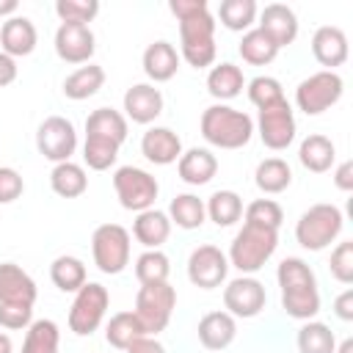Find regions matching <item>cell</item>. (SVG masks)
I'll return each mask as SVG.
<instances>
[{"label": "cell", "mask_w": 353, "mask_h": 353, "mask_svg": "<svg viewBox=\"0 0 353 353\" xmlns=\"http://www.w3.org/2000/svg\"><path fill=\"white\" fill-rule=\"evenodd\" d=\"M259 30L281 50V47L292 44L295 36H298V17H295V11H292L290 6H284V3H270V6H265L262 14H259Z\"/></svg>", "instance_id": "obj_16"}, {"label": "cell", "mask_w": 353, "mask_h": 353, "mask_svg": "<svg viewBox=\"0 0 353 353\" xmlns=\"http://www.w3.org/2000/svg\"><path fill=\"white\" fill-rule=\"evenodd\" d=\"M19 3L17 0H0V17H17Z\"/></svg>", "instance_id": "obj_52"}, {"label": "cell", "mask_w": 353, "mask_h": 353, "mask_svg": "<svg viewBox=\"0 0 353 353\" xmlns=\"http://www.w3.org/2000/svg\"><path fill=\"white\" fill-rule=\"evenodd\" d=\"M243 85H245L243 69L234 66V63H229V61L212 66L210 74H207V91H210L215 99H221V102H223V99H234V97L243 91Z\"/></svg>", "instance_id": "obj_29"}, {"label": "cell", "mask_w": 353, "mask_h": 353, "mask_svg": "<svg viewBox=\"0 0 353 353\" xmlns=\"http://www.w3.org/2000/svg\"><path fill=\"white\" fill-rule=\"evenodd\" d=\"M328 268L339 284H353V240H345L331 251Z\"/></svg>", "instance_id": "obj_45"}, {"label": "cell", "mask_w": 353, "mask_h": 353, "mask_svg": "<svg viewBox=\"0 0 353 353\" xmlns=\"http://www.w3.org/2000/svg\"><path fill=\"white\" fill-rule=\"evenodd\" d=\"M298 160L306 171L312 174H325L334 160H336V146L331 143V138L314 132V135H306L301 141V149H298Z\"/></svg>", "instance_id": "obj_26"}, {"label": "cell", "mask_w": 353, "mask_h": 353, "mask_svg": "<svg viewBox=\"0 0 353 353\" xmlns=\"http://www.w3.org/2000/svg\"><path fill=\"white\" fill-rule=\"evenodd\" d=\"M265 287L262 281H256L254 276H240V279H232L226 287H223V306L232 317H256L262 309H265Z\"/></svg>", "instance_id": "obj_14"}, {"label": "cell", "mask_w": 353, "mask_h": 353, "mask_svg": "<svg viewBox=\"0 0 353 353\" xmlns=\"http://www.w3.org/2000/svg\"><path fill=\"white\" fill-rule=\"evenodd\" d=\"M334 185L342 190V193H350L353 190V160H345L336 165L334 171Z\"/></svg>", "instance_id": "obj_48"}, {"label": "cell", "mask_w": 353, "mask_h": 353, "mask_svg": "<svg viewBox=\"0 0 353 353\" xmlns=\"http://www.w3.org/2000/svg\"><path fill=\"white\" fill-rule=\"evenodd\" d=\"M201 135L218 149H243L254 135V119L243 110L215 102L201 113Z\"/></svg>", "instance_id": "obj_3"}, {"label": "cell", "mask_w": 353, "mask_h": 353, "mask_svg": "<svg viewBox=\"0 0 353 353\" xmlns=\"http://www.w3.org/2000/svg\"><path fill=\"white\" fill-rule=\"evenodd\" d=\"M113 190H116L119 204L124 210L143 212L154 204V199L160 193V185L149 171H143L138 165H121L113 174Z\"/></svg>", "instance_id": "obj_9"}, {"label": "cell", "mask_w": 353, "mask_h": 353, "mask_svg": "<svg viewBox=\"0 0 353 353\" xmlns=\"http://www.w3.org/2000/svg\"><path fill=\"white\" fill-rule=\"evenodd\" d=\"M14 80H17V61L0 50V88L11 85Z\"/></svg>", "instance_id": "obj_50"}, {"label": "cell", "mask_w": 353, "mask_h": 353, "mask_svg": "<svg viewBox=\"0 0 353 353\" xmlns=\"http://www.w3.org/2000/svg\"><path fill=\"white\" fill-rule=\"evenodd\" d=\"M138 336H146V334H143V325L135 317V312H116L105 325V339L116 350H127Z\"/></svg>", "instance_id": "obj_32"}, {"label": "cell", "mask_w": 353, "mask_h": 353, "mask_svg": "<svg viewBox=\"0 0 353 353\" xmlns=\"http://www.w3.org/2000/svg\"><path fill=\"white\" fill-rule=\"evenodd\" d=\"M108 306H110L108 287H102L99 281H85L74 292V301L69 309V331H74L77 336H91L102 325Z\"/></svg>", "instance_id": "obj_7"}, {"label": "cell", "mask_w": 353, "mask_h": 353, "mask_svg": "<svg viewBox=\"0 0 353 353\" xmlns=\"http://www.w3.org/2000/svg\"><path fill=\"white\" fill-rule=\"evenodd\" d=\"M33 323V306L25 303H0V325L8 331L28 328Z\"/></svg>", "instance_id": "obj_46"}, {"label": "cell", "mask_w": 353, "mask_h": 353, "mask_svg": "<svg viewBox=\"0 0 353 353\" xmlns=\"http://www.w3.org/2000/svg\"><path fill=\"white\" fill-rule=\"evenodd\" d=\"M334 353H353V339H345Z\"/></svg>", "instance_id": "obj_54"}, {"label": "cell", "mask_w": 353, "mask_h": 353, "mask_svg": "<svg viewBox=\"0 0 353 353\" xmlns=\"http://www.w3.org/2000/svg\"><path fill=\"white\" fill-rule=\"evenodd\" d=\"M36 149L41 157L52 163H66L77 149V132L74 124L63 116H50L36 130Z\"/></svg>", "instance_id": "obj_11"}, {"label": "cell", "mask_w": 353, "mask_h": 353, "mask_svg": "<svg viewBox=\"0 0 353 353\" xmlns=\"http://www.w3.org/2000/svg\"><path fill=\"white\" fill-rule=\"evenodd\" d=\"M204 218H207L204 201L193 193H179L168 204V221L176 223L179 229H199L204 223Z\"/></svg>", "instance_id": "obj_34"}, {"label": "cell", "mask_w": 353, "mask_h": 353, "mask_svg": "<svg viewBox=\"0 0 353 353\" xmlns=\"http://www.w3.org/2000/svg\"><path fill=\"white\" fill-rule=\"evenodd\" d=\"M279 287H281V306L290 317L295 320H312L320 312V292H317V279L312 268L298 259L287 256L279 270H276Z\"/></svg>", "instance_id": "obj_2"}, {"label": "cell", "mask_w": 353, "mask_h": 353, "mask_svg": "<svg viewBox=\"0 0 353 353\" xmlns=\"http://www.w3.org/2000/svg\"><path fill=\"white\" fill-rule=\"evenodd\" d=\"M204 210L215 226H232L243 218V199L234 190H215Z\"/></svg>", "instance_id": "obj_35"}, {"label": "cell", "mask_w": 353, "mask_h": 353, "mask_svg": "<svg viewBox=\"0 0 353 353\" xmlns=\"http://www.w3.org/2000/svg\"><path fill=\"white\" fill-rule=\"evenodd\" d=\"M229 259L218 245H199L188 256V279L201 290H215L226 281Z\"/></svg>", "instance_id": "obj_13"}, {"label": "cell", "mask_w": 353, "mask_h": 353, "mask_svg": "<svg viewBox=\"0 0 353 353\" xmlns=\"http://www.w3.org/2000/svg\"><path fill=\"white\" fill-rule=\"evenodd\" d=\"M298 350L301 353H334L336 350V336L325 323L306 320L298 331Z\"/></svg>", "instance_id": "obj_38"}, {"label": "cell", "mask_w": 353, "mask_h": 353, "mask_svg": "<svg viewBox=\"0 0 353 353\" xmlns=\"http://www.w3.org/2000/svg\"><path fill=\"white\" fill-rule=\"evenodd\" d=\"M50 188L61 196V199H77L88 190V176L85 168L66 160V163H55V168L50 171Z\"/></svg>", "instance_id": "obj_28"}, {"label": "cell", "mask_w": 353, "mask_h": 353, "mask_svg": "<svg viewBox=\"0 0 353 353\" xmlns=\"http://www.w3.org/2000/svg\"><path fill=\"white\" fill-rule=\"evenodd\" d=\"M245 221L251 223H259V226H270V229H279L281 221H284V210L273 201V199H256L245 207Z\"/></svg>", "instance_id": "obj_44"}, {"label": "cell", "mask_w": 353, "mask_h": 353, "mask_svg": "<svg viewBox=\"0 0 353 353\" xmlns=\"http://www.w3.org/2000/svg\"><path fill=\"white\" fill-rule=\"evenodd\" d=\"M55 14L61 17V22L88 25L99 14V3L97 0H58L55 3Z\"/></svg>", "instance_id": "obj_42"}, {"label": "cell", "mask_w": 353, "mask_h": 353, "mask_svg": "<svg viewBox=\"0 0 353 353\" xmlns=\"http://www.w3.org/2000/svg\"><path fill=\"white\" fill-rule=\"evenodd\" d=\"M199 342L207 347V350H223L234 342L237 336V323L229 312H207L201 320H199Z\"/></svg>", "instance_id": "obj_22"}, {"label": "cell", "mask_w": 353, "mask_h": 353, "mask_svg": "<svg viewBox=\"0 0 353 353\" xmlns=\"http://www.w3.org/2000/svg\"><path fill=\"white\" fill-rule=\"evenodd\" d=\"M50 279H52V284H55L61 292H77V290L88 281L83 259L69 256V254L52 259V265H50Z\"/></svg>", "instance_id": "obj_33"}, {"label": "cell", "mask_w": 353, "mask_h": 353, "mask_svg": "<svg viewBox=\"0 0 353 353\" xmlns=\"http://www.w3.org/2000/svg\"><path fill=\"white\" fill-rule=\"evenodd\" d=\"M85 135L108 138V141H113V143L121 146L127 141V116H121L113 108H97L85 119Z\"/></svg>", "instance_id": "obj_27"}, {"label": "cell", "mask_w": 353, "mask_h": 353, "mask_svg": "<svg viewBox=\"0 0 353 353\" xmlns=\"http://www.w3.org/2000/svg\"><path fill=\"white\" fill-rule=\"evenodd\" d=\"M14 350V345H11V339L6 336V334H0V353H11Z\"/></svg>", "instance_id": "obj_53"}, {"label": "cell", "mask_w": 353, "mask_h": 353, "mask_svg": "<svg viewBox=\"0 0 353 353\" xmlns=\"http://www.w3.org/2000/svg\"><path fill=\"white\" fill-rule=\"evenodd\" d=\"M248 99L256 105V108H268V105H276L284 99V91H281V83L276 77H268V74H259L248 83Z\"/></svg>", "instance_id": "obj_43"}, {"label": "cell", "mask_w": 353, "mask_h": 353, "mask_svg": "<svg viewBox=\"0 0 353 353\" xmlns=\"http://www.w3.org/2000/svg\"><path fill=\"white\" fill-rule=\"evenodd\" d=\"M168 8L179 19L182 58L196 69L212 66V61H215V17L210 14L207 0H171Z\"/></svg>", "instance_id": "obj_1"}, {"label": "cell", "mask_w": 353, "mask_h": 353, "mask_svg": "<svg viewBox=\"0 0 353 353\" xmlns=\"http://www.w3.org/2000/svg\"><path fill=\"white\" fill-rule=\"evenodd\" d=\"M124 353H165V347L152 336H138Z\"/></svg>", "instance_id": "obj_51"}, {"label": "cell", "mask_w": 353, "mask_h": 353, "mask_svg": "<svg viewBox=\"0 0 353 353\" xmlns=\"http://www.w3.org/2000/svg\"><path fill=\"white\" fill-rule=\"evenodd\" d=\"M58 339L61 331L55 320H33L25 331L22 353H58Z\"/></svg>", "instance_id": "obj_37"}, {"label": "cell", "mask_w": 353, "mask_h": 353, "mask_svg": "<svg viewBox=\"0 0 353 353\" xmlns=\"http://www.w3.org/2000/svg\"><path fill=\"white\" fill-rule=\"evenodd\" d=\"M124 113L135 124H152L163 113V94L152 83H135L124 91Z\"/></svg>", "instance_id": "obj_17"}, {"label": "cell", "mask_w": 353, "mask_h": 353, "mask_svg": "<svg viewBox=\"0 0 353 353\" xmlns=\"http://www.w3.org/2000/svg\"><path fill=\"white\" fill-rule=\"evenodd\" d=\"M119 157V143L108 141V138H97V135H85L83 143V160L91 171H108Z\"/></svg>", "instance_id": "obj_41"}, {"label": "cell", "mask_w": 353, "mask_h": 353, "mask_svg": "<svg viewBox=\"0 0 353 353\" xmlns=\"http://www.w3.org/2000/svg\"><path fill=\"white\" fill-rule=\"evenodd\" d=\"M171 273V262L160 248H146L138 259H135V279L141 284H160L168 281Z\"/></svg>", "instance_id": "obj_40"}, {"label": "cell", "mask_w": 353, "mask_h": 353, "mask_svg": "<svg viewBox=\"0 0 353 353\" xmlns=\"http://www.w3.org/2000/svg\"><path fill=\"white\" fill-rule=\"evenodd\" d=\"M0 303H36V281L14 262H0Z\"/></svg>", "instance_id": "obj_21"}, {"label": "cell", "mask_w": 353, "mask_h": 353, "mask_svg": "<svg viewBox=\"0 0 353 353\" xmlns=\"http://www.w3.org/2000/svg\"><path fill=\"white\" fill-rule=\"evenodd\" d=\"M179 69V52L174 50L171 41H152L146 50H143V72L149 80L154 83H165L176 74Z\"/></svg>", "instance_id": "obj_24"}, {"label": "cell", "mask_w": 353, "mask_h": 353, "mask_svg": "<svg viewBox=\"0 0 353 353\" xmlns=\"http://www.w3.org/2000/svg\"><path fill=\"white\" fill-rule=\"evenodd\" d=\"M25 190V182L19 176L17 168H8V165H0V204H11L22 196Z\"/></svg>", "instance_id": "obj_47"}, {"label": "cell", "mask_w": 353, "mask_h": 353, "mask_svg": "<svg viewBox=\"0 0 353 353\" xmlns=\"http://www.w3.org/2000/svg\"><path fill=\"white\" fill-rule=\"evenodd\" d=\"M174 306H176V290L168 281H160V284H141L132 312L141 320L143 334L152 336V334H160L168 325V320L174 314Z\"/></svg>", "instance_id": "obj_6"}, {"label": "cell", "mask_w": 353, "mask_h": 353, "mask_svg": "<svg viewBox=\"0 0 353 353\" xmlns=\"http://www.w3.org/2000/svg\"><path fill=\"white\" fill-rule=\"evenodd\" d=\"M256 132L262 138V143L273 152L287 149L295 141V116L287 99L259 108V119H256Z\"/></svg>", "instance_id": "obj_12"}, {"label": "cell", "mask_w": 353, "mask_h": 353, "mask_svg": "<svg viewBox=\"0 0 353 353\" xmlns=\"http://www.w3.org/2000/svg\"><path fill=\"white\" fill-rule=\"evenodd\" d=\"M36 41H39V33H36V25L28 19V17H8L0 28V50L11 58H25L36 50Z\"/></svg>", "instance_id": "obj_19"}, {"label": "cell", "mask_w": 353, "mask_h": 353, "mask_svg": "<svg viewBox=\"0 0 353 353\" xmlns=\"http://www.w3.org/2000/svg\"><path fill=\"white\" fill-rule=\"evenodd\" d=\"M132 234H135V240H138L141 245H146V248H160V245L168 240V234H171L168 212L154 210V207L138 212V218L132 221Z\"/></svg>", "instance_id": "obj_25"}, {"label": "cell", "mask_w": 353, "mask_h": 353, "mask_svg": "<svg viewBox=\"0 0 353 353\" xmlns=\"http://www.w3.org/2000/svg\"><path fill=\"white\" fill-rule=\"evenodd\" d=\"M254 182H256V188H259L262 193L276 196V193H281V190L290 188V182H292V168H290V163L281 160V157H268V160H262V163L256 165Z\"/></svg>", "instance_id": "obj_31"}, {"label": "cell", "mask_w": 353, "mask_h": 353, "mask_svg": "<svg viewBox=\"0 0 353 353\" xmlns=\"http://www.w3.org/2000/svg\"><path fill=\"white\" fill-rule=\"evenodd\" d=\"M218 19L223 28L245 33V30H251V25L256 19V3L254 0H221Z\"/></svg>", "instance_id": "obj_39"}, {"label": "cell", "mask_w": 353, "mask_h": 353, "mask_svg": "<svg viewBox=\"0 0 353 353\" xmlns=\"http://www.w3.org/2000/svg\"><path fill=\"white\" fill-rule=\"evenodd\" d=\"M347 36L336 25H323L312 36V55L317 58L320 66L334 72V66H342L347 61Z\"/></svg>", "instance_id": "obj_18"}, {"label": "cell", "mask_w": 353, "mask_h": 353, "mask_svg": "<svg viewBox=\"0 0 353 353\" xmlns=\"http://www.w3.org/2000/svg\"><path fill=\"white\" fill-rule=\"evenodd\" d=\"M102 83H105V69L97 66V63H85L63 80V97H69L74 102L88 99L102 88Z\"/></svg>", "instance_id": "obj_30"}, {"label": "cell", "mask_w": 353, "mask_h": 353, "mask_svg": "<svg viewBox=\"0 0 353 353\" xmlns=\"http://www.w3.org/2000/svg\"><path fill=\"white\" fill-rule=\"evenodd\" d=\"M342 226L345 218L336 204H312L295 223V240L306 251H323L339 237Z\"/></svg>", "instance_id": "obj_5"}, {"label": "cell", "mask_w": 353, "mask_h": 353, "mask_svg": "<svg viewBox=\"0 0 353 353\" xmlns=\"http://www.w3.org/2000/svg\"><path fill=\"white\" fill-rule=\"evenodd\" d=\"M176 171H179V179L188 182V185H207L218 171V157L210 149L193 146V149L179 154Z\"/></svg>", "instance_id": "obj_23"}, {"label": "cell", "mask_w": 353, "mask_h": 353, "mask_svg": "<svg viewBox=\"0 0 353 353\" xmlns=\"http://www.w3.org/2000/svg\"><path fill=\"white\" fill-rule=\"evenodd\" d=\"M276 245H279V229L243 221V229L234 234L226 259H229V265L237 268L243 276H245V273H256V270L276 254Z\"/></svg>", "instance_id": "obj_4"}, {"label": "cell", "mask_w": 353, "mask_h": 353, "mask_svg": "<svg viewBox=\"0 0 353 353\" xmlns=\"http://www.w3.org/2000/svg\"><path fill=\"white\" fill-rule=\"evenodd\" d=\"M342 91H345L342 77L336 72L323 69V72H314V74H309L306 80L298 83V88H295V105L306 116H317V113L328 110L331 105H336L339 97H342Z\"/></svg>", "instance_id": "obj_10"}, {"label": "cell", "mask_w": 353, "mask_h": 353, "mask_svg": "<svg viewBox=\"0 0 353 353\" xmlns=\"http://www.w3.org/2000/svg\"><path fill=\"white\" fill-rule=\"evenodd\" d=\"M97 44H94V30L88 25H74V22H61L55 30V52L66 63H91Z\"/></svg>", "instance_id": "obj_15"}, {"label": "cell", "mask_w": 353, "mask_h": 353, "mask_svg": "<svg viewBox=\"0 0 353 353\" xmlns=\"http://www.w3.org/2000/svg\"><path fill=\"white\" fill-rule=\"evenodd\" d=\"M334 312H336V317L345 320V323L353 320V290H345V292L336 295V301H334Z\"/></svg>", "instance_id": "obj_49"}, {"label": "cell", "mask_w": 353, "mask_h": 353, "mask_svg": "<svg viewBox=\"0 0 353 353\" xmlns=\"http://www.w3.org/2000/svg\"><path fill=\"white\" fill-rule=\"evenodd\" d=\"M237 50H240V58H243L245 63H251V66H265V63H270V61L279 55V47H276L259 28L245 30Z\"/></svg>", "instance_id": "obj_36"}, {"label": "cell", "mask_w": 353, "mask_h": 353, "mask_svg": "<svg viewBox=\"0 0 353 353\" xmlns=\"http://www.w3.org/2000/svg\"><path fill=\"white\" fill-rule=\"evenodd\" d=\"M141 154L154 165H171L182 154V141L168 127H149L141 138Z\"/></svg>", "instance_id": "obj_20"}, {"label": "cell", "mask_w": 353, "mask_h": 353, "mask_svg": "<svg viewBox=\"0 0 353 353\" xmlns=\"http://www.w3.org/2000/svg\"><path fill=\"white\" fill-rule=\"evenodd\" d=\"M91 256L102 273L108 276L121 273L130 265V232L119 223L97 226L91 234Z\"/></svg>", "instance_id": "obj_8"}]
</instances>
